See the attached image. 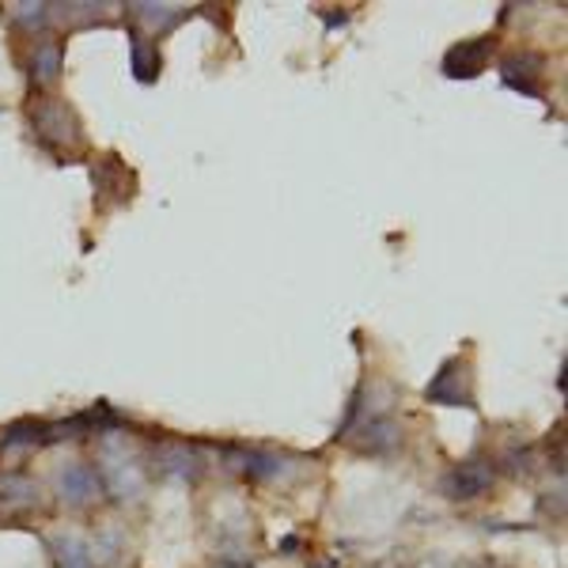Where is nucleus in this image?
<instances>
[{
    "instance_id": "4",
    "label": "nucleus",
    "mask_w": 568,
    "mask_h": 568,
    "mask_svg": "<svg viewBox=\"0 0 568 568\" xmlns=\"http://www.w3.org/2000/svg\"><path fill=\"white\" fill-rule=\"evenodd\" d=\"M58 497L69 504V508H88V504L99 500V493H103V481H99L95 466L91 463H65L58 470Z\"/></svg>"
},
{
    "instance_id": "2",
    "label": "nucleus",
    "mask_w": 568,
    "mask_h": 568,
    "mask_svg": "<svg viewBox=\"0 0 568 568\" xmlns=\"http://www.w3.org/2000/svg\"><path fill=\"white\" fill-rule=\"evenodd\" d=\"M31 122L45 149H77L80 144L77 114H72L65 103H58V99H42V103L31 110Z\"/></svg>"
},
{
    "instance_id": "15",
    "label": "nucleus",
    "mask_w": 568,
    "mask_h": 568,
    "mask_svg": "<svg viewBox=\"0 0 568 568\" xmlns=\"http://www.w3.org/2000/svg\"><path fill=\"white\" fill-rule=\"evenodd\" d=\"M160 50L149 45L144 34H133V77L141 80V84H152L155 77H160Z\"/></svg>"
},
{
    "instance_id": "13",
    "label": "nucleus",
    "mask_w": 568,
    "mask_h": 568,
    "mask_svg": "<svg viewBox=\"0 0 568 568\" xmlns=\"http://www.w3.org/2000/svg\"><path fill=\"white\" fill-rule=\"evenodd\" d=\"M53 561L58 568H95V554L80 535H58L53 538Z\"/></svg>"
},
{
    "instance_id": "10",
    "label": "nucleus",
    "mask_w": 568,
    "mask_h": 568,
    "mask_svg": "<svg viewBox=\"0 0 568 568\" xmlns=\"http://www.w3.org/2000/svg\"><path fill=\"white\" fill-rule=\"evenodd\" d=\"M130 16L149 34H163L186 16V4H130Z\"/></svg>"
},
{
    "instance_id": "1",
    "label": "nucleus",
    "mask_w": 568,
    "mask_h": 568,
    "mask_svg": "<svg viewBox=\"0 0 568 568\" xmlns=\"http://www.w3.org/2000/svg\"><path fill=\"white\" fill-rule=\"evenodd\" d=\"M95 474L103 481V489L114 493L118 500H136L144 493V466L136 463V455H130V447H122L118 436L103 439Z\"/></svg>"
},
{
    "instance_id": "14",
    "label": "nucleus",
    "mask_w": 568,
    "mask_h": 568,
    "mask_svg": "<svg viewBox=\"0 0 568 568\" xmlns=\"http://www.w3.org/2000/svg\"><path fill=\"white\" fill-rule=\"evenodd\" d=\"M45 433H50V425H42V420H16V425L4 433V444L0 447H4V455L8 452H27V447L45 444V439H50Z\"/></svg>"
},
{
    "instance_id": "6",
    "label": "nucleus",
    "mask_w": 568,
    "mask_h": 568,
    "mask_svg": "<svg viewBox=\"0 0 568 568\" xmlns=\"http://www.w3.org/2000/svg\"><path fill=\"white\" fill-rule=\"evenodd\" d=\"M489 58H493V39H466L444 53V77L470 80L489 65Z\"/></svg>"
},
{
    "instance_id": "5",
    "label": "nucleus",
    "mask_w": 568,
    "mask_h": 568,
    "mask_svg": "<svg viewBox=\"0 0 568 568\" xmlns=\"http://www.w3.org/2000/svg\"><path fill=\"white\" fill-rule=\"evenodd\" d=\"M425 398L439 402V406H474L470 368H466V361H447L444 368L436 372V379L425 387Z\"/></svg>"
},
{
    "instance_id": "3",
    "label": "nucleus",
    "mask_w": 568,
    "mask_h": 568,
    "mask_svg": "<svg viewBox=\"0 0 568 568\" xmlns=\"http://www.w3.org/2000/svg\"><path fill=\"white\" fill-rule=\"evenodd\" d=\"M493 489V466L485 459H466V463H455L452 470L439 478V493L447 500H474V497H485Z\"/></svg>"
},
{
    "instance_id": "9",
    "label": "nucleus",
    "mask_w": 568,
    "mask_h": 568,
    "mask_svg": "<svg viewBox=\"0 0 568 568\" xmlns=\"http://www.w3.org/2000/svg\"><path fill=\"white\" fill-rule=\"evenodd\" d=\"M542 65L546 61L538 53H516V58L504 61V80H508V88L524 91V95H542V88L535 84L542 77Z\"/></svg>"
},
{
    "instance_id": "16",
    "label": "nucleus",
    "mask_w": 568,
    "mask_h": 568,
    "mask_svg": "<svg viewBox=\"0 0 568 568\" xmlns=\"http://www.w3.org/2000/svg\"><path fill=\"white\" fill-rule=\"evenodd\" d=\"M8 16H12L16 23L39 31V27L50 20V4H12V8H8Z\"/></svg>"
},
{
    "instance_id": "12",
    "label": "nucleus",
    "mask_w": 568,
    "mask_h": 568,
    "mask_svg": "<svg viewBox=\"0 0 568 568\" xmlns=\"http://www.w3.org/2000/svg\"><path fill=\"white\" fill-rule=\"evenodd\" d=\"M39 504V485L31 478H20V474H8L0 481V508L4 511H23V508H34Z\"/></svg>"
},
{
    "instance_id": "11",
    "label": "nucleus",
    "mask_w": 568,
    "mask_h": 568,
    "mask_svg": "<svg viewBox=\"0 0 568 568\" xmlns=\"http://www.w3.org/2000/svg\"><path fill=\"white\" fill-rule=\"evenodd\" d=\"M31 77L34 84H53L61 77V42L58 39H39L31 50Z\"/></svg>"
},
{
    "instance_id": "7",
    "label": "nucleus",
    "mask_w": 568,
    "mask_h": 568,
    "mask_svg": "<svg viewBox=\"0 0 568 568\" xmlns=\"http://www.w3.org/2000/svg\"><path fill=\"white\" fill-rule=\"evenodd\" d=\"M155 459H160V470L168 474V478H179V481H197L201 470H205V459H201L197 447L179 444V439H168V444H160Z\"/></svg>"
},
{
    "instance_id": "8",
    "label": "nucleus",
    "mask_w": 568,
    "mask_h": 568,
    "mask_svg": "<svg viewBox=\"0 0 568 568\" xmlns=\"http://www.w3.org/2000/svg\"><path fill=\"white\" fill-rule=\"evenodd\" d=\"M345 439H356L361 444V452H372V455H383L390 452L394 444H398V425H394L390 417H364L361 428H349V433H342ZM337 436V439H342Z\"/></svg>"
}]
</instances>
